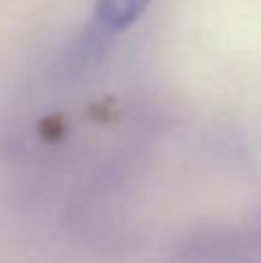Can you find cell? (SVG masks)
Wrapping results in <instances>:
<instances>
[{
    "mask_svg": "<svg viewBox=\"0 0 261 263\" xmlns=\"http://www.w3.org/2000/svg\"><path fill=\"white\" fill-rule=\"evenodd\" d=\"M151 0H100L97 3V18L106 28H125L134 23Z\"/></svg>",
    "mask_w": 261,
    "mask_h": 263,
    "instance_id": "1",
    "label": "cell"
}]
</instances>
